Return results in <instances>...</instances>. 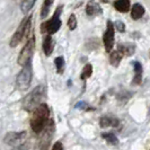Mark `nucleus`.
Segmentation results:
<instances>
[{"mask_svg":"<svg viewBox=\"0 0 150 150\" xmlns=\"http://www.w3.org/2000/svg\"><path fill=\"white\" fill-rule=\"evenodd\" d=\"M102 137H103L104 139H106V141H108L110 143H112V144H117V138L113 134V133H103Z\"/></svg>","mask_w":150,"mask_h":150,"instance_id":"20","label":"nucleus"},{"mask_svg":"<svg viewBox=\"0 0 150 150\" xmlns=\"http://www.w3.org/2000/svg\"><path fill=\"white\" fill-rule=\"evenodd\" d=\"M122 57H123V54L121 52L120 50H115V51H113L111 53V55H110V60H111V63H112L113 66H119V63L121 62V59H122Z\"/></svg>","mask_w":150,"mask_h":150,"instance_id":"14","label":"nucleus"},{"mask_svg":"<svg viewBox=\"0 0 150 150\" xmlns=\"http://www.w3.org/2000/svg\"><path fill=\"white\" fill-rule=\"evenodd\" d=\"M32 78H33V69H32V62L28 61L26 64L23 66V69L21 72L18 74L16 78V85L19 90H26L28 89L32 83Z\"/></svg>","mask_w":150,"mask_h":150,"instance_id":"3","label":"nucleus"},{"mask_svg":"<svg viewBox=\"0 0 150 150\" xmlns=\"http://www.w3.org/2000/svg\"><path fill=\"white\" fill-rule=\"evenodd\" d=\"M134 71H135V76H134V83H141V77H142V66L140 62H134Z\"/></svg>","mask_w":150,"mask_h":150,"instance_id":"15","label":"nucleus"},{"mask_svg":"<svg viewBox=\"0 0 150 150\" xmlns=\"http://www.w3.org/2000/svg\"><path fill=\"white\" fill-rule=\"evenodd\" d=\"M68 27L71 30H76V27H77V18H76V16L74 14L70 15L69 19H68Z\"/></svg>","mask_w":150,"mask_h":150,"instance_id":"21","label":"nucleus"},{"mask_svg":"<svg viewBox=\"0 0 150 150\" xmlns=\"http://www.w3.org/2000/svg\"><path fill=\"white\" fill-rule=\"evenodd\" d=\"M36 0H21V9L24 14H26L27 11H30L32 7L34 6Z\"/></svg>","mask_w":150,"mask_h":150,"instance_id":"16","label":"nucleus"},{"mask_svg":"<svg viewBox=\"0 0 150 150\" xmlns=\"http://www.w3.org/2000/svg\"><path fill=\"white\" fill-rule=\"evenodd\" d=\"M93 74V67H91V64H86L85 68H83V72H81V79H87V78H89L90 76Z\"/></svg>","mask_w":150,"mask_h":150,"instance_id":"18","label":"nucleus"},{"mask_svg":"<svg viewBox=\"0 0 150 150\" xmlns=\"http://www.w3.org/2000/svg\"><path fill=\"white\" fill-rule=\"evenodd\" d=\"M53 0H44V6L42 7V10H41V17L42 18H45L46 16L49 15V11H50V7L52 6Z\"/></svg>","mask_w":150,"mask_h":150,"instance_id":"17","label":"nucleus"},{"mask_svg":"<svg viewBox=\"0 0 150 150\" xmlns=\"http://www.w3.org/2000/svg\"><path fill=\"white\" fill-rule=\"evenodd\" d=\"M144 15V8L140 4H134L131 9V17L133 19H140Z\"/></svg>","mask_w":150,"mask_h":150,"instance_id":"10","label":"nucleus"},{"mask_svg":"<svg viewBox=\"0 0 150 150\" xmlns=\"http://www.w3.org/2000/svg\"><path fill=\"white\" fill-rule=\"evenodd\" d=\"M49 114L50 110L46 104H40L33 111V115L30 117V128L34 133L40 134L43 131L49 122Z\"/></svg>","mask_w":150,"mask_h":150,"instance_id":"1","label":"nucleus"},{"mask_svg":"<svg viewBox=\"0 0 150 150\" xmlns=\"http://www.w3.org/2000/svg\"><path fill=\"white\" fill-rule=\"evenodd\" d=\"M115 28L119 30V32H124L125 30V26H124V24L120 21H117V22H115Z\"/></svg>","mask_w":150,"mask_h":150,"instance_id":"22","label":"nucleus"},{"mask_svg":"<svg viewBox=\"0 0 150 150\" xmlns=\"http://www.w3.org/2000/svg\"><path fill=\"white\" fill-rule=\"evenodd\" d=\"M34 50H35V35H33L22 49V51L18 55V64L24 66L28 61H30V58L34 53Z\"/></svg>","mask_w":150,"mask_h":150,"instance_id":"6","label":"nucleus"},{"mask_svg":"<svg viewBox=\"0 0 150 150\" xmlns=\"http://www.w3.org/2000/svg\"><path fill=\"white\" fill-rule=\"evenodd\" d=\"M114 7L121 13H127L130 9V1L129 0H116L114 2Z\"/></svg>","mask_w":150,"mask_h":150,"instance_id":"13","label":"nucleus"},{"mask_svg":"<svg viewBox=\"0 0 150 150\" xmlns=\"http://www.w3.org/2000/svg\"><path fill=\"white\" fill-rule=\"evenodd\" d=\"M62 11V7H58L53 17L49 21V22H45L42 26H41V30L42 33L47 32L50 35H52L54 33H57L59 28L61 27V19H60V14Z\"/></svg>","mask_w":150,"mask_h":150,"instance_id":"5","label":"nucleus"},{"mask_svg":"<svg viewBox=\"0 0 150 150\" xmlns=\"http://www.w3.org/2000/svg\"><path fill=\"white\" fill-rule=\"evenodd\" d=\"M52 150H63V144H62V142L58 141V142L54 143L52 147Z\"/></svg>","mask_w":150,"mask_h":150,"instance_id":"23","label":"nucleus"},{"mask_svg":"<svg viewBox=\"0 0 150 150\" xmlns=\"http://www.w3.org/2000/svg\"><path fill=\"white\" fill-rule=\"evenodd\" d=\"M114 25L112 22H107V28L105 33L103 35V42H104V47H105L106 52H111L114 46Z\"/></svg>","mask_w":150,"mask_h":150,"instance_id":"8","label":"nucleus"},{"mask_svg":"<svg viewBox=\"0 0 150 150\" xmlns=\"http://www.w3.org/2000/svg\"><path fill=\"white\" fill-rule=\"evenodd\" d=\"M30 24H32V16H28L27 18H24V19H23L22 23H21L19 26H18V28H17L16 32L14 33V35L11 36L10 43H9V45H10L11 47L17 46L23 38L27 35V33H28V30H30Z\"/></svg>","mask_w":150,"mask_h":150,"instance_id":"4","label":"nucleus"},{"mask_svg":"<svg viewBox=\"0 0 150 150\" xmlns=\"http://www.w3.org/2000/svg\"><path fill=\"white\" fill-rule=\"evenodd\" d=\"M45 95L44 86L40 85L35 87L30 93H28L25 98L23 99V108L27 112H33L40 104H42V100Z\"/></svg>","mask_w":150,"mask_h":150,"instance_id":"2","label":"nucleus"},{"mask_svg":"<svg viewBox=\"0 0 150 150\" xmlns=\"http://www.w3.org/2000/svg\"><path fill=\"white\" fill-rule=\"evenodd\" d=\"M55 66H57V71L61 74L63 71V68H64V59L63 57H58L55 59Z\"/></svg>","mask_w":150,"mask_h":150,"instance_id":"19","label":"nucleus"},{"mask_svg":"<svg viewBox=\"0 0 150 150\" xmlns=\"http://www.w3.org/2000/svg\"><path fill=\"white\" fill-rule=\"evenodd\" d=\"M86 13H87V15H89V16H95V15H97V14H100V13H102V9H100V7L98 6L94 0H90L89 2L87 4Z\"/></svg>","mask_w":150,"mask_h":150,"instance_id":"9","label":"nucleus"},{"mask_svg":"<svg viewBox=\"0 0 150 150\" xmlns=\"http://www.w3.org/2000/svg\"><path fill=\"white\" fill-rule=\"evenodd\" d=\"M99 123L102 128H108V127H116L119 124V121L111 116H104L100 119Z\"/></svg>","mask_w":150,"mask_h":150,"instance_id":"12","label":"nucleus"},{"mask_svg":"<svg viewBox=\"0 0 150 150\" xmlns=\"http://www.w3.org/2000/svg\"><path fill=\"white\" fill-rule=\"evenodd\" d=\"M13 150H27V146L26 144H21V146H17V147H14Z\"/></svg>","mask_w":150,"mask_h":150,"instance_id":"24","label":"nucleus"},{"mask_svg":"<svg viewBox=\"0 0 150 150\" xmlns=\"http://www.w3.org/2000/svg\"><path fill=\"white\" fill-rule=\"evenodd\" d=\"M43 51H44L45 55L49 57L51 55L53 52V40L51 35H47L45 38L44 42H43Z\"/></svg>","mask_w":150,"mask_h":150,"instance_id":"11","label":"nucleus"},{"mask_svg":"<svg viewBox=\"0 0 150 150\" xmlns=\"http://www.w3.org/2000/svg\"><path fill=\"white\" fill-rule=\"evenodd\" d=\"M27 139V133L26 131H19V132H9L5 135L4 141L6 144L10 147H17L21 146L23 143H25Z\"/></svg>","mask_w":150,"mask_h":150,"instance_id":"7","label":"nucleus"}]
</instances>
